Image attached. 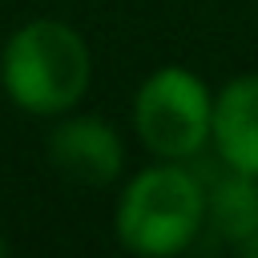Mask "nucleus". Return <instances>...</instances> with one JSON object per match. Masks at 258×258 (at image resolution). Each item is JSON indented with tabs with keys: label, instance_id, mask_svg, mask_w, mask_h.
<instances>
[{
	"label": "nucleus",
	"instance_id": "f03ea898",
	"mask_svg": "<svg viewBox=\"0 0 258 258\" xmlns=\"http://www.w3.org/2000/svg\"><path fill=\"white\" fill-rule=\"evenodd\" d=\"M206 230V181L185 161H161L133 169L113 202V238L141 258H173Z\"/></svg>",
	"mask_w": 258,
	"mask_h": 258
},
{
	"label": "nucleus",
	"instance_id": "0eeeda50",
	"mask_svg": "<svg viewBox=\"0 0 258 258\" xmlns=\"http://www.w3.org/2000/svg\"><path fill=\"white\" fill-rule=\"evenodd\" d=\"M8 250H12V246H8V238H4V234H0V258H4V254H8Z\"/></svg>",
	"mask_w": 258,
	"mask_h": 258
},
{
	"label": "nucleus",
	"instance_id": "6e6552de",
	"mask_svg": "<svg viewBox=\"0 0 258 258\" xmlns=\"http://www.w3.org/2000/svg\"><path fill=\"white\" fill-rule=\"evenodd\" d=\"M254 8H258V0H254Z\"/></svg>",
	"mask_w": 258,
	"mask_h": 258
},
{
	"label": "nucleus",
	"instance_id": "39448f33",
	"mask_svg": "<svg viewBox=\"0 0 258 258\" xmlns=\"http://www.w3.org/2000/svg\"><path fill=\"white\" fill-rule=\"evenodd\" d=\"M210 145L226 169L258 177V73H238L214 89Z\"/></svg>",
	"mask_w": 258,
	"mask_h": 258
},
{
	"label": "nucleus",
	"instance_id": "423d86ee",
	"mask_svg": "<svg viewBox=\"0 0 258 258\" xmlns=\"http://www.w3.org/2000/svg\"><path fill=\"white\" fill-rule=\"evenodd\" d=\"M206 230L218 242L246 250L258 234V177L222 169L206 185Z\"/></svg>",
	"mask_w": 258,
	"mask_h": 258
},
{
	"label": "nucleus",
	"instance_id": "7ed1b4c3",
	"mask_svg": "<svg viewBox=\"0 0 258 258\" xmlns=\"http://www.w3.org/2000/svg\"><path fill=\"white\" fill-rule=\"evenodd\" d=\"M210 117L214 89L177 60L145 73L133 93V133L161 161H194L210 145Z\"/></svg>",
	"mask_w": 258,
	"mask_h": 258
},
{
	"label": "nucleus",
	"instance_id": "20e7f679",
	"mask_svg": "<svg viewBox=\"0 0 258 258\" xmlns=\"http://www.w3.org/2000/svg\"><path fill=\"white\" fill-rule=\"evenodd\" d=\"M48 165L89 189H105L125 177V137L109 117L97 113H60L44 137Z\"/></svg>",
	"mask_w": 258,
	"mask_h": 258
},
{
	"label": "nucleus",
	"instance_id": "f257e3e1",
	"mask_svg": "<svg viewBox=\"0 0 258 258\" xmlns=\"http://www.w3.org/2000/svg\"><path fill=\"white\" fill-rule=\"evenodd\" d=\"M93 85V48L60 16L16 24L0 48V89L28 117L73 113Z\"/></svg>",
	"mask_w": 258,
	"mask_h": 258
}]
</instances>
